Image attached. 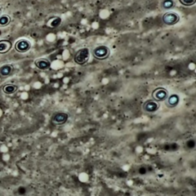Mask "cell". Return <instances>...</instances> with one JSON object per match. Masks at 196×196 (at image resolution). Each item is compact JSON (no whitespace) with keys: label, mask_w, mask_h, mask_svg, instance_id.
<instances>
[{"label":"cell","mask_w":196,"mask_h":196,"mask_svg":"<svg viewBox=\"0 0 196 196\" xmlns=\"http://www.w3.org/2000/svg\"><path fill=\"white\" fill-rule=\"evenodd\" d=\"M0 14H1V9H0Z\"/></svg>","instance_id":"d6986e66"},{"label":"cell","mask_w":196,"mask_h":196,"mask_svg":"<svg viewBox=\"0 0 196 196\" xmlns=\"http://www.w3.org/2000/svg\"><path fill=\"white\" fill-rule=\"evenodd\" d=\"M175 5V2L173 0H163L161 3L162 9L168 10V9H170L174 6Z\"/></svg>","instance_id":"4fadbf2b"},{"label":"cell","mask_w":196,"mask_h":196,"mask_svg":"<svg viewBox=\"0 0 196 196\" xmlns=\"http://www.w3.org/2000/svg\"><path fill=\"white\" fill-rule=\"evenodd\" d=\"M12 42L8 40L0 41V54L7 53L12 48Z\"/></svg>","instance_id":"30bf717a"},{"label":"cell","mask_w":196,"mask_h":196,"mask_svg":"<svg viewBox=\"0 0 196 196\" xmlns=\"http://www.w3.org/2000/svg\"><path fill=\"white\" fill-rule=\"evenodd\" d=\"M186 146L189 149H194L195 147V141L194 139H189L186 142Z\"/></svg>","instance_id":"e0dca14e"},{"label":"cell","mask_w":196,"mask_h":196,"mask_svg":"<svg viewBox=\"0 0 196 196\" xmlns=\"http://www.w3.org/2000/svg\"><path fill=\"white\" fill-rule=\"evenodd\" d=\"M11 21V18L9 15H2L0 17V26L3 27L6 26L7 25H9V22Z\"/></svg>","instance_id":"5bb4252c"},{"label":"cell","mask_w":196,"mask_h":196,"mask_svg":"<svg viewBox=\"0 0 196 196\" xmlns=\"http://www.w3.org/2000/svg\"><path fill=\"white\" fill-rule=\"evenodd\" d=\"M35 66L37 67L38 69L45 71V70H48L51 67V63L50 61H48V59L45 58H40L36 60L35 62Z\"/></svg>","instance_id":"ba28073f"},{"label":"cell","mask_w":196,"mask_h":196,"mask_svg":"<svg viewBox=\"0 0 196 196\" xmlns=\"http://www.w3.org/2000/svg\"><path fill=\"white\" fill-rule=\"evenodd\" d=\"M159 108V103L153 99L151 100H147L145 101L143 104V111L148 113H155L156 112Z\"/></svg>","instance_id":"5b68a950"},{"label":"cell","mask_w":196,"mask_h":196,"mask_svg":"<svg viewBox=\"0 0 196 196\" xmlns=\"http://www.w3.org/2000/svg\"><path fill=\"white\" fill-rule=\"evenodd\" d=\"M166 106L169 108H173L176 107L179 103V97L177 94H172L169 97H168L166 99Z\"/></svg>","instance_id":"9c48e42d"},{"label":"cell","mask_w":196,"mask_h":196,"mask_svg":"<svg viewBox=\"0 0 196 196\" xmlns=\"http://www.w3.org/2000/svg\"><path fill=\"white\" fill-rule=\"evenodd\" d=\"M61 19L58 17H56V18H53L49 21L48 22V26L52 27V28H55V27L59 26V25L61 24Z\"/></svg>","instance_id":"9a60e30c"},{"label":"cell","mask_w":196,"mask_h":196,"mask_svg":"<svg viewBox=\"0 0 196 196\" xmlns=\"http://www.w3.org/2000/svg\"><path fill=\"white\" fill-rule=\"evenodd\" d=\"M93 55L97 60H104L110 55V49L105 45H99L93 50Z\"/></svg>","instance_id":"7a4b0ae2"},{"label":"cell","mask_w":196,"mask_h":196,"mask_svg":"<svg viewBox=\"0 0 196 196\" xmlns=\"http://www.w3.org/2000/svg\"><path fill=\"white\" fill-rule=\"evenodd\" d=\"M147 172V169H146V168L144 167V166H142L139 169V173L140 175H145L146 173Z\"/></svg>","instance_id":"ac0fdd59"},{"label":"cell","mask_w":196,"mask_h":196,"mask_svg":"<svg viewBox=\"0 0 196 196\" xmlns=\"http://www.w3.org/2000/svg\"><path fill=\"white\" fill-rule=\"evenodd\" d=\"M18 88L17 86L14 84H6L3 87V92L7 94H14L17 91Z\"/></svg>","instance_id":"7c38bea8"},{"label":"cell","mask_w":196,"mask_h":196,"mask_svg":"<svg viewBox=\"0 0 196 196\" xmlns=\"http://www.w3.org/2000/svg\"><path fill=\"white\" fill-rule=\"evenodd\" d=\"M179 21V16L178 14L172 12H169L163 15L162 21L163 23L167 25H174Z\"/></svg>","instance_id":"277c9868"},{"label":"cell","mask_w":196,"mask_h":196,"mask_svg":"<svg viewBox=\"0 0 196 196\" xmlns=\"http://www.w3.org/2000/svg\"><path fill=\"white\" fill-rule=\"evenodd\" d=\"M68 118H69V115L66 113H56L52 116V122L54 124L60 126V125H63L66 123L68 121Z\"/></svg>","instance_id":"8992f818"},{"label":"cell","mask_w":196,"mask_h":196,"mask_svg":"<svg viewBox=\"0 0 196 196\" xmlns=\"http://www.w3.org/2000/svg\"><path fill=\"white\" fill-rule=\"evenodd\" d=\"M0 35H1V32H0Z\"/></svg>","instance_id":"ffe728a7"},{"label":"cell","mask_w":196,"mask_h":196,"mask_svg":"<svg viewBox=\"0 0 196 196\" xmlns=\"http://www.w3.org/2000/svg\"><path fill=\"white\" fill-rule=\"evenodd\" d=\"M13 71V67L12 65H9V64L4 65V66H2V68H0V77H7V76H9V75L12 74Z\"/></svg>","instance_id":"8fae6325"},{"label":"cell","mask_w":196,"mask_h":196,"mask_svg":"<svg viewBox=\"0 0 196 196\" xmlns=\"http://www.w3.org/2000/svg\"><path fill=\"white\" fill-rule=\"evenodd\" d=\"M179 2L182 5L186 6H191L196 2V0H179Z\"/></svg>","instance_id":"2e32d148"},{"label":"cell","mask_w":196,"mask_h":196,"mask_svg":"<svg viewBox=\"0 0 196 196\" xmlns=\"http://www.w3.org/2000/svg\"><path fill=\"white\" fill-rule=\"evenodd\" d=\"M168 97H169V92L166 88H155L152 93V97L157 102L165 101Z\"/></svg>","instance_id":"3957f363"},{"label":"cell","mask_w":196,"mask_h":196,"mask_svg":"<svg viewBox=\"0 0 196 196\" xmlns=\"http://www.w3.org/2000/svg\"><path fill=\"white\" fill-rule=\"evenodd\" d=\"M90 57V51L88 48H84L77 51L75 54L74 61L79 65H84L88 62Z\"/></svg>","instance_id":"6da1fadb"},{"label":"cell","mask_w":196,"mask_h":196,"mask_svg":"<svg viewBox=\"0 0 196 196\" xmlns=\"http://www.w3.org/2000/svg\"><path fill=\"white\" fill-rule=\"evenodd\" d=\"M15 50L20 53H24L26 52L31 48L30 41L26 39H21L18 41L15 45Z\"/></svg>","instance_id":"52a82bcc"}]
</instances>
